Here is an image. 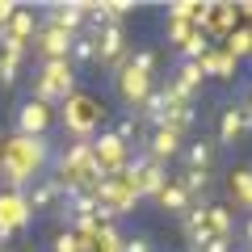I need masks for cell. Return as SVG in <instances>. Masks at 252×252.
<instances>
[{
  "mask_svg": "<svg viewBox=\"0 0 252 252\" xmlns=\"http://www.w3.org/2000/svg\"><path fill=\"white\" fill-rule=\"evenodd\" d=\"M72 93H76V67L67 59H42L34 76V101L55 105V101H67Z\"/></svg>",
  "mask_w": 252,
  "mask_h": 252,
  "instance_id": "cell-1",
  "label": "cell"
},
{
  "mask_svg": "<svg viewBox=\"0 0 252 252\" xmlns=\"http://www.w3.org/2000/svg\"><path fill=\"white\" fill-rule=\"evenodd\" d=\"M72 38H76V34H63V30L46 26L42 34H38V46H42V59H67V51H72Z\"/></svg>",
  "mask_w": 252,
  "mask_h": 252,
  "instance_id": "cell-10",
  "label": "cell"
},
{
  "mask_svg": "<svg viewBox=\"0 0 252 252\" xmlns=\"http://www.w3.org/2000/svg\"><path fill=\"white\" fill-rule=\"evenodd\" d=\"M193 34H198V30H193V21H168V38H172V42L185 46Z\"/></svg>",
  "mask_w": 252,
  "mask_h": 252,
  "instance_id": "cell-24",
  "label": "cell"
},
{
  "mask_svg": "<svg viewBox=\"0 0 252 252\" xmlns=\"http://www.w3.org/2000/svg\"><path fill=\"white\" fill-rule=\"evenodd\" d=\"M51 105L42 101H21L17 105V139H46L51 130Z\"/></svg>",
  "mask_w": 252,
  "mask_h": 252,
  "instance_id": "cell-4",
  "label": "cell"
},
{
  "mask_svg": "<svg viewBox=\"0 0 252 252\" xmlns=\"http://www.w3.org/2000/svg\"><path fill=\"white\" fill-rule=\"evenodd\" d=\"M181 156H185V164L193 172H210V164H215V143H206V139L185 143V147H181Z\"/></svg>",
  "mask_w": 252,
  "mask_h": 252,
  "instance_id": "cell-13",
  "label": "cell"
},
{
  "mask_svg": "<svg viewBox=\"0 0 252 252\" xmlns=\"http://www.w3.org/2000/svg\"><path fill=\"white\" fill-rule=\"evenodd\" d=\"M26 219H30V202L21 193H4L0 198V240L13 235V227H21Z\"/></svg>",
  "mask_w": 252,
  "mask_h": 252,
  "instance_id": "cell-7",
  "label": "cell"
},
{
  "mask_svg": "<svg viewBox=\"0 0 252 252\" xmlns=\"http://www.w3.org/2000/svg\"><path fill=\"white\" fill-rule=\"evenodd\" d=\"M198 63H202V72H206V76H223V80H231L235 67H240V59H235L227 46H210V51L202 55Z\"/></svg>",
  "mask_w": 252,
  "mask_h": 252,
  "instance_id": "cell-9",
  "label": "cell"
},
{
  "mask_svg": "<svg viewBox=\"0 0 252 252\" xmlns=\"http://www.w3.org/2000/svg\"><path fill=\"white\" fill-rule=\"evenodd\" d=\"M126 63L143 76H156V51H139V55H126Z\"/></svg>",
  "mask_w": 252,
  "mask_h": 252,
  "instance_id": "cell-23",
  "label": "cell"
},
{
  "mask_svg": "<svg viewBox=\"0 0 252 252\" xmlns=\"http://www.w3.org/2000/svg\"><path fill=\"white\" fill-rule=\"evenodd\" d=\"M114 135L122 139V143H126V139H135V122H130V118H122V122H118V130H114Z\"/></svg>",
  "mask_w": 252,
  "mask_h": 252,
  "instance_id": "cell-29",
  "label": "cell"
},
{
  "mask_svg": "<svg viewBox=\"0 0 252 252\" xmlns=\"http://www.w3.org/2000/svg\"><path fill=\"white\" fill-rule=\"evenodd\" d=\"M235 21H240V9L235 4H215V13H210V30L215 34H231Z\"/></svg>",
  "mask_w": 252,
  "mask_h": 252,
  "instance_id": "cell-18",
  "label": "cell"
},
{
  "mask_svg": "<svg viewBox=\"0 0 252 252\" xmlns=\"http://www.w3.org/2000/svg\"><path fill=\"white\" fill-rule=\"evenodd\" d=\"M206 231L215 235V240H231V231H235L231 210L227 206H206Z\"/></svg>",
  "mask_w": 252,
  "mask_h": 252,
  "instance_id": "cell-17",
  "label": "cell"
},
{
  "mask_svg": "<svg viewBox=\"0 0 252 252\" xmlns=\"http://www.w3.org/2000/svg\"><path fill=\"white\" fill-rule=\"evenodd\" d=\"M143 114H147V122H152V130L168 126V93H164V89H152V93L143 97Z\"/></svg>",
  "mask_w": 252,
  "mask_h": 252,
  "instance_id": "cell-14",
  "label": "cell"
},
{
  "mask_svg": "<svg viewBox=\"0 0 252 252\" xmlns=\"http://www.w3.org/2000/svg\"><path fill=\"white\" fill-rule=\"evenodd\" d=\"M231 193H235V202H240V206L252 210V172H248V168H240V172L231 177Z\"/></svg>",
  "mask_w": 252,
  "mask_h": 252,
  "instance_id": "cell-19",
  "label": "cell"
},
{
  "mask_svg": "<svg viewBox=\"0 0 252 252\" xmlns=\"http://www.w3.org/2000/svg\"><path fill=\"white\" fill-rule=\"evenodd\" d=\"M55 252H84V244H80L76 231H59L55 235Z\"/></svg>",
  "mask_w": 252,
  "mask_h": 252,
  "instance_id": "cell-25",
  "label": "cell"
},
{
  "mask_svg": "<svg viewBox=\"0 0 252 252\" xmlns=\"http://www.w3.org/2000/svg\"><path fill=\"white\" fill-rule=\"evenodd\" d=\"M84 21H89V4H55L51 17H46V26L63 30V34H80Z\"/></svg>",
  "mask_w": 252,
  "mask_h": 252,
  "instance_id": "cell-8",
  "label": "cell"
},
{
  "mask_svg": "<svg viewBox=\"0 0 252 252\" xmlns=\"http://www.w3.org/2000/svg\"><path fill=\"white\" fill-rule=\"evenodd\" d=\"M244 235H248V244H252V219H248V223H244Z\"/></svg>",
  "mask_w": 252,
  "mask_h": 252,
  "instance_id": "cell-31",
  "label": "cell"
},
{
  "mask_svg": "<svg viewBox=\"0 0 252 252\" xmlns=\"http://www.w3.org/2000/svg\"><path fill=\"white\" fill-rule=\"evenodd\" d=\"M38 30V17L30 9H21L17 4V13H13V21H9V30H4V38H13V42H21V46H30V34Z\"/></svg>",
  "mask_w": 252,
  "mask_h": 252,
  "instance_id": "cell-15",
  "label": "cell"
},
{
  "mask_svg": "<svg viewBox=\"0 0 252 252\" xmlns=\"http://www.w3.org/2000/svg\"><path fill=\"white\" fill-rule=\"evenodd\" d=\"M152 202H156L160 210H168V215H185V210L193 206V202H189V193H185V189L177 185V181H168V185H164V189L156 193Z\"/></svg>",
  "mask_w": 252,
  "mask_h": 252,
  "instance_id": "cell-12",
  "label": "cell"
},
{
  "mask_svg": "<svg viewBox=\"0 0 252 252\" xmlns=\"http://www.w3.org/2000/svg\"><path fill=\"white\" fill-rule=\"evenodd\" d=\"M223 46L235 55V59H240V55H252V30H231Z\"/></svg>",
  "mask_w": 252,
  "mask_h": 252,
  "instance_id": "cell-22",
  "label": "cell"
},
{
  "mask_svg": "<svg viewBox=\"0 0 252 252\" xmlns=\"http://www.w3.org/2000/svg\"><path fill=\"white\" fill-rule=\"evenodd\" d=\"M89 59H97V46H93V38H80V34H76V38H72V51H67V63L76 67V63H89Z\"/></svg>",
  "mask_w": 252,
  "mask_h": 252,
  "instance_id": "cell-20",
  "label": "cell"
},
{
  "mask_svg": "<svg viewBox=\"0 0 252 252\" xmlns=\"http://www.w3.org/2000/svg\"><path fill=\"white\" fill-rule=\"evenodd\" d=\"M240 109H244V122H248V130H252V93H248V101H244Z\"/></svg>",
  "mask_w": 252,
  "mask_h": 252,
  "instance_id": "cell-30",
  "label": "cell"
},
{
  "mask_svg": "<svg viewBox=\"0 0 252 252\" xmlns=\"http://www.w3.org/2000/svg\"><path fill=\"white\" fill-rule=\"evenodd\" d=\"M244 130H248V122H244V109H240V105H227L223 118H219V143H240Z\"/></svg>",
  "mask_w": 252,
  "mask_h": 252,
  "instance_id": "cell-11",
  "label": "cell"
},
{
  "mask_svg": "<svg viewBox=\"0 0 252 252\" xmlns=\"http://www.w3.org/2000/svg\"><path fill=\"white\" fill-rule=\"evenodd\" d=\"M93 46H97V63L105 67H122L126 63V34H122V21H109L93 34Z\"/></svg>",
  "mask_w": 252,
  "mask_h": 252,
  "instance_id": "cell-3",
  "label": "cell"
},
{
  "mask_svg": "<svg viewBox=\"0 0 252 252\" xmlns=\"http://www.w3.org/2000/svg\"><path fill=\"white\" fill-rule=\"evenodd\" d=\"M177 185L185 189L189 198H193V193H206V189H210V172H193V168H189V172H181Z\"/></svg>",
  "mask_w": 252,
  "mask_h": 252,
  "instance_id": "cell-21",
  "label": "cell"
},
{
  "mask_svg": "<svg viewBox=\"0 0 252 252\" xmlns=\"http://www.w3.org/2000/svg\"><path fill=\"white\" fill-rule=\"evenodd\" d=\"M198 252H231V240H206Z\"/></svg>",
  "mask_w": 252,
  "mask_h": 252,
  "instance_id": "cell-28",
  "label": "cell"
},
{
  "mask_svg": "<svg viewBox=\"0 0 252 252\" xmlns=\"http://www.w3.org/2000/svg\"><path fill=\"white\" fill-rule=\"evenodd\" d=\"M59 193H63V181H59V177H46V181H38V189L26 198V202H30V215H34V210H46L55 198H59Z\"/></svg>",
  "mask_w": 252,
  "mask_h": 252,
  "instance_id": "cell-16",
  "label": "cell"
},
{
  "mask_svg": "<svg viewBox=\"0 0 252 252\" xmlns=\"http://www.w3.org/2000/svg\"><path fill=\"white\" fill-rule=\"evenodd\" d=\"M152 89H156L152 76L135 72L130 63H122V67H118V93H122V101H130V105H143V97H147Z\"/></svg>",
  "mask_w": 252,
  "mask_h": 252,
  "instance_id": "cell-5",
  "label": "cell"
},
{
  "mask_svg": "<svg viewBox=\"0 0 252 252\" xmlns=\"http://www.w3.org/2000/svg\"><path fill=\"white\" fill-rule=\"evenodd\" d=\"M101 118H105V105L97 97H89V93H72V97L63 101V126L72 135H80V139H89L97 130Z\"/></svg>",
  "mask_w": 252,
  "mask_h": 252,
  "instance_id": "cell-2",
  "label": "cell"
},
{
  "mask_svg": "<svg viewBox=\"0 0 252 252\" xmlns=\"http://www.w3.org/2000/svg\"><path fill=\"white\" fill-rule=\"evenodd\" d=\"M13 13H17V4H13V0H0V34H4V30H9Z\"/></svg>",
  "mask_w": 252,
  "mask_h": 252,
  "instance_id": "cell-27",
  "label": "cell"
},
{
  "mask_svg": "<svg viewBox=\"0 0 252 252\" xmlns=\"http://www.w3.org/2000/svg\"><path fill=\"white\" fill-rule=\"evenodd\" d=\"M244 13H248V17H252V4H244Z\"/></svg>",
  "mask_w": 252,
  "mask_h": 252,
  "instance_id": "cell-32",
  "label": "cell"
},
{
  "mask_svg": "<svg viewBox=\"0 0 252 252\" xmlns=\"http://www.w3.org/2000/svg\"><path fill=\"white\" fill-rule=\"evenodd\" d=\"M181 135L177 130H168V126H160V130H152V139H147V160L152 164H164L172 160V156H181Z\"/></svg>",
  "mask_w": 252,
  "mask_h": 252,
  "instance_id": "cell-6",
  "label": "cell"
},
{
  "mask_svg": "<svg viewBox=\"0 0 252 252\" xmlns=\"http://www.w3.org/2000/svg\"><path fill=\"white\" fill-rule=\"evenodd\" d=\"M118 252H152V240L147 235H135V240H122V248Z\"/></svg>",
  "mask_w": 252,
  "mask_h": 252,
  "instance_id": "cell-26",
  "label": "cell"
}]
</instances>
